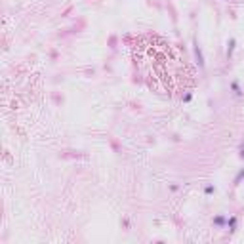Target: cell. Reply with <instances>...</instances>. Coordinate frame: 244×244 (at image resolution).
Masks as SVG:
<instances>
[{"instance_id": "obj_1", "label": "cell", "mask_w": 244, "mask_h": 244, "mask_svg": "<svg viewBox=\"0 0 244 244\" xmlns=\"http://www.w3.org/2000/svg\"><path fill=\"white\" fill-rule=\"evenodd\" d=\"M235 44H236V40H235V38H231V40H229V44H227V57H231V55H233Z\"/></svg>"}, {"instance_id": "obj_2", "label": "cell", "mask_w": 244, "mask_h": 244, "mask_svg": "<svg viewBox=\"0 0 244 244\" xmlns=\"http://www.w3.org/2000/svg\"><path fill=\"white\" fill-rule=\"evenodd\" d=\"M195 54H197V59H198V65L200 67H204V59H202V52H200V48H195Z\"/></svg>"}, {"instance_id": "obj_3", "label": "cell", "mask_w": 244, "mask_h": 244, "mask_svg": "<svg viewBox=\"0 0 244 244\" xmlns=\"http://www.w3.org/2000/svg\"><path fill=\"white\" fill-rule=\"evenodd\" d=\"M227 225H229V229L233 231V229L236 227V217H235V216H231L229 219H227Z\"/></svg>"}, {"instance_id": "obj_4", "label": "cell", "mask_w": 244, "mask_h": 244, "mask_svg": "<svg viewBox=\"0 0 244 244\" xmlns=\"http://www.w3.org/2000/svg\"><path fill=\"white\" fill-rule=\"evenodd\" d=\"M214 223H216V225H225V217H223V216H217L216 219H214Z\"/></svg>"}, {"instance_id": "obj_5", "label": "cell", "mask_w": 244, "mask_h": 244, "mask_svg": "<svg viewBox=\"0 0 244 244\" xmlns=\"http://www.w3.org/2000/svg\"><path fill=\"white\" fill-rule=\"evenodd\" d=\"M233 90H235V93H236V96H242V92H240V88H239V82H236V80H235V82H233Z\"/></svg>"}, {"instance_id": "obj_6", "label": "cell", "mask_w": 244, "mask_h": 244, "mask_svg": "<svg viewBox=\"0 0 244 244\" xmlns=\"http://www.w3.org/2000/svg\"><path fill=\"white\" fill-rule=\"evenodd\" d=\"M214 191H216V187H214V185H206V189H204V193H206V195H212Z\"/></svg>"}, {"instance_id": "obj_7", "label": "cell", "mask_w": 244, "mask_h": 244, "mask_svg": "<svg viewBox=\"0 0 244 244\" xmlns=\"http://www.w3.org/2000/svg\"><path fill=\"white\" fill-rule=\"evenodd\" d=\"M240 177H244V170H242V172H240V174H239V177H236V181H240Z\"/></svg>"}, {"instance_id": "obj_8", "label": "cell", "mask_w": 244, "mask_h": 244, "mask_svg": "<svg viewBox=\"0 0 244 244\" xmlns=\"http://www.w3.org/2000/svg\"><path fill=\"white\" fill-rule=\"evenodd\" d=\"M240 157H242V158H244V149H242V151H240Z\"/></svg>"}]
</instances>
